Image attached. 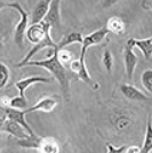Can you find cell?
I'll return each mask as SVG.
<instances>
[{"instance_id":"obj_12","label":"cell","mask_w":152,"mask_h":153,"mask_svg":"<svg viewBox=\"0 0 152 153\" xmlns=\"http://www.w3.org/2000/svg\"><path fill=\"white\" fill-rule=\"evenodd\" d=\"M51 78H44V76H29V78H24V79H21L19 81H16L15 86L16 88L19 89V96L22 97H25V91L32 85H36V83H51Z\"/></svg>"},{"instance_id":"obj_27","label":"cell","mask_w":152,"mask_h":153,"mask_svg":"<svg viewBox=\"0 0 152 153\" xmlns=\"http://www.w3.org/2000/svg\"><path fill=\"white\" fill-rule=\"evenodd\" d=\"M141 152V146H134V145H132V146H128L126 147V151H125V153H139Z\"/></svg>"},{"instance_id":"obj_31","label":"cell","mask_w":152,"mask_h":153,"mask_svg":"<svg viewBox=\"0 0 152 153\" xmlns=\"http://www.w3.org/2000/svg\"><path fill=\"white\" fill-rule=\"evenodd\" d=\"M1 44H2V36L0 34V45H1Z\"/></svg>"},{"instance_id":"obj_15","label":"cell","mask_w":152,"mask_h":153,"mask_svg":"<svg viewBox=\"0 0 152 153\" xmlns=\"http://www.w3.org/2000/svg\"><path fill=\"white\" fill-rule=\"evenodd\" d=\"M83 34L79 32H71L65 34L63 38L60 40V42L56 44V49L61 51V49H65L66 46H70L72 44H83Z\"/></svg>"},{"instance_id":"obj_6","label":"cell","mask_w":152,"mask_h":153,"mask_svg":"<svg viewBox=\"0 0 152 153\" xmlns=\"http://www.w3.org/2000/svg\"><path fill=\"white\" fill-rule=\"evenodd\" d=\"M42 22L48 24L51 29L60 30L61 27V1L53 0L48 8V12L46 14Z\"/></svg>"},{"instance_id":"obj_16","label":"cell","mask_w":152,"mask_h":153,"mask_svg":"<svg viewBox=\"0 0 152 153\" xmlns=\"http://www.w3.org/2000/svg\"><path fill=\"white\" fill-rule=\"evenodd\" d=\"M36 150L39 153H60V145L53 138H40Z\"/></svg>"},{"instance_id":"obj_23","label":"cell","mask_w":152,"mask_h":153,"mask_svg":"<svg viewBox=\"0 0 152 153\" xmlns=\"http://www.w3.org/2000/svg\"><path fill=\"white\" fill-rule=\"evenodd\" d=\"M102 63L104 65L105 70L108 72H111L112 71V66H113V57H112V54L111 51L107 49L103 53V57H102Z\"/></svg>"},{"instance_id":"obj_8","label":"cell","mask_w":152,"mask_h":153,"mask_svg":"<svg viewBox=\"0 0 152 153\" xmlns=\"http://www.w3.org/2000/svg\"><path fill=\"white\" fill-rule=\"evenodd\" d=\"M1 130L7 133V134L12 135L14 137H16L17 140H28V138L31 137L30 135L28 134V131H26L25 129L22 127L21 125H19L17 122L13 121V120H9V119H6L5 123H4L2 127H1ZM1 130H0V131H1Z\"/></svg>"},{"instance_id":"obj_14","label":"cell","mask_w":152,"mask_h":153,"mask_svg":"<svg viewBox=\"0 0 152 153\" xmlns=\"http://www.w3.org/2000/svg\"><path fill=\"white\" fill-rule=\"evenodd\" d=\"M49 5H51V1L48 0L37 1L31 15V24H38L40 22H42V19H45L46 14L48 12Z\"/></svg>"},{"instance_id":"obj_20","label":"cell","mask_w":152,"mask_h":153,"mask_svg":"<svg viewBox=\"0 0 152 153\" xmlns=\"http://www.w3.org/2000/svg\"><path fill=\"white\" fill-rule=\"evenodd\" d=\"M141 82H142L143 88H144L149 94H151V91H152V70L151 69H148V70L143 71V73H142V76H141Z\"/></svg>"},{"instance_id":"obj_11","label":"cell","mask_w":152,"mask_h":153,"mask_svg":"<svg viewBox=\"0 0 152 153\" xmlns=\"http://www.w3.org/2000/svg\"><path fill=\"white\" fill-rule=\"evenodd\" d=\"M120 91L126 98L130 100V101H139V102H149L150 101V96L144 94L143 91H141L139 88H136L133 85L122 83L120 86Z\"/></svg>"},{"instance_id":"obj_1","label":"cell","mask_w":152,"mask_h":153,"mask_svg":"<svg viewBox=\"0 0 152 153\" xmlns=\"http://www.w3.org/2000/svg\"><path fill=\"white\" fill-rule=\"evenodd\" d=\"M51 27L48 24H46L44 22H40L38 24H30L28 26L25 32L26 39L31 42L33 47L30 51H28L24 58L16 64V68H24L29 61H31L32 57L38 53V51H42V49H53L56 47V42L53 40L51 37Z\"/></svg>"},{"instance_id":"obj_26","label":"cell","mask_w":152,"mask_h":153,"mask_svg":"<svg viewBox=\"0 0 152 153\" xmlns=\"http://www.w3.org/2000/svg\"><path fill=\"white\" fill-rule=\"evenodd\" d=\"M141 6H142V9H144V10H151L152 0H144V1H141Z\"/></svg>"},{"instance_id":"obj_18","label":"cell","mask_w":152,"mask_h":153,"mask_svg":"<svg viewBox=\"0 0 152 153\" xmlns=\"http://www.w3.org/2000/svg\"><path fill=\"white\" fill-rule=\"evenodd\" d=\"M139 153H152V128H151V120L149 119L146 123V131L144 143L141 146Z\"/></svg>"},{"instance_id":"obj_10","label":"cell","mask_w":152,"mask_h":153,"mask_svg":"<svg viewBox=\"0 0 152 153\" xmlns=\"http://www.w3.org/2000/svg\"><path fill=\"white\" fill-rule=\"evenodd\" d=\"M127 45H129L132 48H139L141 53L146 61H151L152 58V38L146 39H134L130 38L127 40Z\"/></svg>"},{"instance_id":"obj_21","label":"cell","mask_w":152,"mask_h":153,"mask_svg":"<svg viewBox=\"0 0 152 153\" xmlns=\"http://www.w3.org/2000/svg\"><path fill=\"white\" fill-rule=\"evenodd\" d=\"M9 108L15 110H25L28 108V101L25 97L15 96L13 98H9Z\"/></svg>"},{"instance_id":"obj_29","label":"cell","mask_w":152,"mask_h":153,"mask_svg":"<svg viewBox=\"0 0 152 153\" xmlns=\"http://www.w3.org/2000/svg\"><path fill=\"white\" fill-rule=\"evenodd\" d=\"M10 1H5V0H0V10H2L4 8H8L9 7Z\"/></svg>"},{"instance_id":"obj_5","label":"cell","mask_w":152,"mask_h":153,"mask_svg":"<svg viewBox=\"0 0 152 153\" xmlns=\"http://www.w3.org/2000/svg\"><path fill=\"white\" fill-rule=\"evenodd\" d=\"M109 31L107 30V27H101L96 31L92 32L90 34L83 37V44H81V53H80V57L79 59H83L85 61V56H86V51L89 47L92 46H95L101 44L102 41L105 39V37L108 36Z\"/></svg>"},{"instance_id":"obj_9","label":"cell","mask_w":152,"mask_h":153,"mask_svg":"<svg viewBox=\"0 0 152 153\" xmlns=\"http://www.w3.org/2000/svg\"><path fill=\"white\" fill-rule=\"evenodd\" d=\"M124 63H125V72L127 78L130 80L134 76V72L137 65V56L134 53V49L129 45L125 46L124 49Z\"/></svg>"},{"instance_id":"obj_22","label":"cell","mask_w":152,"mask_h":153,"mask_svg":"<svg viewBox=\"0 0 152 153\" xmlns=\"http://www.w3.org/2000/svg\"><path fill=\"white\" fill-rule=\"evenodd\" d=\"M9 76H10V71L8 69V66L4 63H0V89L4 88L8 83Z\"/></svg>"},{"instance_id":"obj_30","label":"cell","mask_w":152,"mask_h":153,"mask_svg":"<svg viewBox=\"0 0 152 153\" xmlns=\"http://www.w3.org/2000/svg\"><path fill=\"white\" fill-rule=\"evenodd\" d=\"M6 119H7V117H6V114H5V112H4V113H0V130H1L2 125L6 121Z\"/></svg>"},{"instance_id":"obj_24","label":"cell","mask_w":152,"mask_h":153,"mask_svg":"<svg viewBox=\"0 0 152 153\" xmlns=\"http://www.w3.org/2000/svg\"><path fill=\"white\" fill-rule=\"evenodd\" d=\"M57 58L64 65V64H70L73 61L72 59L73 55L71 51H66V49H61V51H57Z\"/></svg>"},{"instance_id":"obj_2","label":"cell","mask_w":152,"mask_h":153,"mask_svg":"<svg viewBox=\"0 0 152 153\" xmlns=\"http://www.w3.org/2000/svg\"><path fill=\"white\" fill-rule=\"evenodd\" d=\"M24 66H37V68H42L51 72L53 76L56 79L60 86L62 87V90L64 93L65 98H69L70 93V79L68 76L66 70L64 68V65L57 58V49L55 48L53 53L46 59L41 61H29Z\"/></svg>"},{"instance_id":"obj_3","label":"cell","mask_w":152,"mask_h":153,"mask_svg":"<svg viewBox=\"0 0 152 153\" xmlns=\"http://www.w3.org/2000/svg\"><path fill=\"white\" fill-rule=\"evenodd\" d=\"M8 8H13L15 10H17L19 14V23L15 26V44L19 47H23V41L25 38V32L26 29L29 26V14L22 8V6L19 2H12L9 4Z\"/></svg>"},{"instance_id":"obj_17","label":"cell","mask_w":152,"mask_h":153,"mask_svg":"<svg viewBox=\"0 0 152 153\" xmlns=\"http://www.w3.org/2000/svg\"><path fill=\"white\" fill-rule=\"evenodd\" d=\"M105 27L109 32H112L114 34L121 36V34H124V32L126 30V24H125L122 19L118 17V16H112L108 21V24Z\"/></svg>"},{"instance_id":"obj_13","label":"cell","mask_w":152,"mask_h":153,"mask_svg":"<svg viewBox=\"0 0 152 153\" xmlns=\"http://www.w3.org/2000/svg\"><path fill=\"white\" fill-rule=\"evenodd\" d=\"M57 104H58V101L55 97H44L37 104H34L33 106L25 108L23 111L25 114L31 113V112H51L56 108Z\"/></svg>"},{"instance_id":"obj_25","label":"cell","mask_w":152,"mask_h":153,"mask_svg":"<svg viewBox=\"0 0 152 153\" xmlns=\"http://www.w3.org/2000/svg\"><path fill=\"white\" fill-rule=\"evenodd\" d=\"M126 147H127L126 145L115 147V146H113L111 143H107V149H108V152L107 153H125Z\"/></svg>"},{"instance_id":"obj_19","label":"cell","mask_w":152,"mask_h":153,"mask_svg":"<svg viewBox=\"0 0 152 153\" xmlns=\"http://www.w3.org/2000/svg\"><path fill=\"white\" fill-rule=\"evenodd\" d=\"M113 125L115 129H118L119 131H124V130H126L127 128L132 125V121H130V119L128 117L121 114L117 115V118H114Z\"/></svg>"},{"instance_id":"obj_28","label":"cell","mask_w":152,"mask_h":153,"mask_svg":"<svg viewBox=\"0 0 152 153\" xmlns=\"http://www.w3.org/2000/svg\"><path fill=\"white\" fill-rule=\"evenodd\" d=\"M0 105L2 108H9V98L8 97H2L0 100Z\"/></svg>"},{"instance_id":"obj_7","label":"cell","mask_w":152,"mask_h":153,"mask_svg":"<svg viewBox=\"0 0 152 153\" xmlns=\"http://www.w3.org/2000/svg\"><path fill=\"white\" fill-rule=\"evenodd\" d=\"M4 112L6 114L7 119L17 122L19 125H21L22 127L25 129L26 131H28V134L30 135L31 137H36V134L33 133V130L31 129L30 125L25 120V113H24L23 110H15V108H4Z\"/></svg>"},{"instance_id":"obj_4","label":"cell","mask_w":152,"mask_h":153,"mask_svg":"<svg viewBox=\"0 0 152 153\" xmlns=\"http://www.w3.org/2000/svg\"><path fill=\"white\" fill-rule=\"evenodd\" d=\"M70 70L72 71L73 73H76L77 76L83 81L86 85H88L89 87H92L93 89H97L100 86L92 79V76H89L88 70L86 68V62L83 59H73L71 63H70Z\"/></svg>"}]
</instances>
